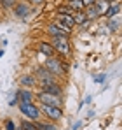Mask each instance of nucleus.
<instances>
[{"label":"nucleus","mask_w":122,"mask_h":130,"mask_svg":"<svg viewBox=\"0 0 122 130\" xmlns=\"http://www.w3.org/2000/svg\"><path fill=\"white\" fill-rule=\"evenodd\" d=\"M35 97L39 99L40 104H45V106H54V107H61V106H63V99H61V97L52 95V93H45V91H42V90H39V91L35 93Z\"/></svg>","instance_id":"obj_3"},{"label":"nucleus","mask_w":122,"mask_h":130,"mask_svg":"<svg viewBox=\"0 0 122 130\" xmlns=\"http://www.w3.org/2000/svg\"><path fill=\"white\" fill-rule=\"evenodd\" d=\"M45 32L51 35V39L52 37H70V34H66L61 26H58L56 23H49L47 25V28H45Z\"/></svg>","instance_id":"obj_9"},{"label":"nucleus","mask_w":122,"mask_h":130,"mask_svg":"<svg viewBox=\"0 0 122 130\" xmlns=\"http://www.w3.org/2000/svg\"><path fill=\"white\" fill-rule=\"evenodd\" d=\"M37 51L44 55V56H54V47H52V44L51 42H45V41H39L37 42Z\"/></svg>","instance_id":"obj_11"},{"label":"nucleus","mask_w":122,"mask_h":130,"mask_svg":"<svg viewBox=\"0 0 122 130\" xmlns=\"http://www.w3.org/2000/svg\"><path fill=\"white\" fill-rule=\"evenodd\" d=\"M5 130H18L16 128V123H14L12 120H7V121H5Z\"/></svg>","instance_id":"obj_22"},{"label":"nucleus","mask_w":122,"mask_h":130,"mask_svg":"<svg viewBox=\"0 0 122 130\" xmlns=\"http://www.w3.org/2000/svg\"><path fill=\"white\" fill-rule=\"evenodd\" d=\"M56 14L58 16H65V14H73V11L66 5V4H63V5H58L56 7Z\"/></svg>","instance_id":"obj_17"},{"label":"nucleus","mask_w":122,"mask_h":130,"mask_svg":"<svg viewBox=\"0 0 122 130\" xmlns=\"http://www.w3.org/2000/svg\"><path fill=\"white\" fill-rule=\"evenodd\" d=\"M2 55H4V49H0V58H2Z\"/></svg>","instance_id":"obj_28"},{"label":"nucleus","mask_w":122,"mask_h":130,"mask_svg":"<svg viewBox=\"0 0 122 130\" xmlns=\"http://www.w3.org/2000/svg\"><path fill=\"white\" fill-rule=\"evenodd\" d=\"M40 90L45 93H52V95H58L63 97V88L58 81H52V83H47V85H40Z\"/></svg>","instance_id":"obj_8"},{"label":"nucleus","mask_w":122,"mask_h":130,"mask_svg":"<svg viewBox=\"0 0 122 130\" xmlns=\"http://www.w3.org/2000/svg\"><path fill=\"white\" fill-rule=\"evenodd\" d=\"M7 102H9V106H18V102H19V100H18V97H16V95H12Z\"/></svg>","instance_id":"obj_24"},{"label":"nucleus","mask_w":122,"mask_h":130,"mask_svg":"<svg viewBox=\"0 0 122 130\" xmlns=\"http://www.w3.org/2000/svg\"><path fill=\"white\" fill-rule=\"evenodd\" d=\"M113 2H120V0H113Z\"/></svg>","instance_id":"obj_29"},{"label":"nucleus","mask_w":122,"mask_h":130,"mask_svg":"<svg viewBox=\"0 0 122 130\" xmlns=\"http://www.w3.org/2000/svg\"><path fill=\"white\" fill-rule=\"evenodd\" d=\"M51 44H52L54 51H58L61 56H70L72 55V44H70L68 37H52Z\"/></svg>","instance_id":"obj_2"},{"label":"nucleus","mask_w":122,"mask_h":130,"mask_svg":"<svg viewBox=\"0 0 122 130\" xmlns=\"http://www.w3.org/2000/svg\"><path fill=\"white\" fill-rule=\"evenodd\" d=\"M21 130H37V125H35V121L24 118V120L21 121Z\"/></svg>","instance_id":"obj_19"},{"label":"nucleus","mask_w":122,"mask_h":130,"mask_svg":"<svg viewBox=\"0 0 122 130\" xmlns=\"http://www.w3.org/2000/svg\"><path fill=\"white\" fill-rule=\"evenodd\" d=\"M119 26H120V23H119L117 18H110L108 23H106V28H108L110 32H117V30H119Z\"/></svg>","instance_id":"obj_18"},{"label":"nucleus","mask_w":122,"mask_h":130,"mask_svg":"<svg viewBox=\"0 0 122 130\" xmlns=\"http://www.w3.org/2000/svg\"><path fill=\"white\" fill-rule=\"evenodd\" d=\"M106 81V74H98V76H94V83L96 85H101Z\"/></svg>","instance_id":"obj_21"},{"label":"nucleus","mask_w":122,"mask_h":130,"mask_svg":"<svg viewBox=\"0 0 122 130\" xmlns=\"http://www.w3.org/2000/svg\"><path fill=\"white\" fill-rule=\"evenodd\" d=\"M30 12H32V9H30V5L26 2H16V5L12 7V14L18 20H26Z\"/></svg>","instance_id":"obj_7"},{"label":"nucleus","mask_w":122,"mask_h":130,"mask_svg":"<svg viewBox=\"0 0 122 130\" xmlns=\"http://www.w3.org/2000/svg\"><path fill=\"white\" fill-rule=\"evenodd\" d=\"M84 12H85V16H87V20H96L98 16H101V11H100V7L96 5V4H93V5H89V7H85L84 9Z\"/></svg>","instance_id":"obj_14"},{"label":"nucleus","mask_w":122,"mask_h":130,"mask_svg":"<svg viewBox=\"0 0 122 130\" xmlns=\"http://www.w3.org/2000/svg\"><path fill=\"white\" fill-rule=\"evenodd\" d=\"M96 0H82V4H84V7H89V5H93Z\"/></svg>","instance_id":"obj_25"},{"label":"nucleus","mask_w":122,"mask_h":130,"mask_svg":"<svg viewBox=\"0 0 122 130\" xmlns=\"http://www.w3.org/2000/svg\"><path fill=\"white\" fill-rule=\"evenodd\" d=\"M72 18H73V21H75V25H82V23L87 20V16H85V12L84 11H79V12H73L72 14Z\"/></svg>","instance_id":"obj_16"},{"label":"nucleus","mask_w":122,"mask_h":130,"mask_svg":"<svg viewBox=\"0 0 122 130\" xmlns=\"http://www.w3.org/2000/svg\"><path fill=\"white\" fill-rule=\"evenodd\" d=\"M61 62L59 58H56V56H47V60H45V69L51 72V74H54V76H59L63 74V70H61Z\"/></svg>","instance_id":"obj_6"},{"label":"nucleus","mask_w":122,"mask_h":130,"mask_svg":"<svg viewBox=\"0 0 122 130\" xmlns=\"http://www.w3.org/2000/svg\"><path fill=\"white\" fill-rule=\"evenodd\" d=\"M16 97H18V100H19V102L30 104V102H33L35 93H33L30 88H19V90H18V93H16Z\"/></svg>","instance_id":"obj_10"},{"label":"nucleus","mask_w":122,"mask_h":130,"mask_svg":"<svg viewBox=\"0 0 122 130\" xmlns=\"http://www.w3.org/2000/svg\"><path fill=\"white\" fill-rule=\"evenodd\" d=\"M119 12H120V4H119V2H113L112 5H108V7L103 11V16H105L106 20H110V18H115Z\"/></svg>","instance_id":"obj_12"},{"label":"nucleus","mask_w":122,"mask_h":130,"mask_svg":"<svg viewBox=\"0 0 122 130\" xmlns=\"http://www.w3.org/2000/svg\"><path fill=\"white\" fill-rule=\"evenodd\" d=\"M80 128H82V121H77V123L72 127V130H80Z\"/></svg>","instance_id":"obj_26"},{"label":"nucleus","mask_w":122,"mask_h":130,"mask_svg":"<svg viewBox=\"0 0 122 130\" xmlns=\"http://www.w3.org/2000/svg\"><path fill=\"white\" fill-rule=\"evenodd\" d=\"M91 102H93V95H87V97H85V100H84L82 104H91Z\"/></svg>","instance_id":"obj_27"},{"label":"nucleus","mask_w":122,"mask_h":130,"mask_svg":"<svg viewBox=\"0 0 122 130\" xmlns=\"http://www.w3.org/2000/svg\"><path fill=\"white\" fill-rule=\"evenodd\" d=\"M56 25L58 26H61L66 34H72V30L77 26L75 25V21H73V18H72V14H65V16H58V20H56Z\"/></svg>","instance_id":"obj_5"},{"label":"nucleus","mask_w":122,"mask_h":130,"mask_svg":"<svg viewBox=\"0 0 122 130\" xmlns=\"http://www.w3.org/2000/svg\"><path fill=\"white\" fill-rule=\"evenodd\" d=\"M18 107H19V112L26 118V120H32V121H39L42 116L40 109L37 104L30 102V104H24V102H18Z\"/></svg>","instance_id":"obj_1"},{"label":"nucleus","mask_w":122,"mask_h":130,"mask_svg":"<svg viewBox=\"0 0 122 130\" xmlns=\"http://www.w3.org/2000/svg\"><path fill=\"white\" fill-rule=\"evenodd\" d=\"M73 12H79V11H84L85 7H84V4H82V0H68V2H65Z\"/></svg>","instance_id":"obj_15"},{"label":"nucleus","mask_w":122,"mask_h":130,"mask_svg":"<svg viewBox=\"0 0 122 130\" xmlns=\"http://www.w3.org/2000/svg\"><path fill=\"white\" fill-rule=\"evenodd\" d=\"M16 2H18V0H0L2 7H5V9H12V7L16 5Z\"/></svg>","instance_id":"obj_20"},{"label":"nucleus","mask_w":122,"mask_h":130,"mask_svg":"<svg viewBox=\"0 0 122 130\" xmlns=\"http://www.w3.org/2000/svg\"><path fill=\"white\" fill-rule=\"evenodd\" d=\"M44 2H45V0H26V4H28V5H33V7H39Z\"/></svg>","instance_id":"obj_23"},{"label":"nucleus","mask_w":122,"mask_h":130,"mask_svg":"<svg viewBox=\"0 0 122 130\" xmlns=\"http://www.w3.org/2000/svg\"><path fill=\"white\" fill-rule=\"evenodd\" d=\"M19 85L21 88H33L37 85V79H35L33 74H24V76L19 77Z\"/></svg>","instance_id":"obj_13"},{"label":"nucleus","mask_w":122,"mask_h":130,"mask_svg":"<svg viewBox=\"0 0 122 130\" xmlns=\"http://www.w3.org/2000/svg\"><path fill=\"white\" fill-rule=\"evenodd\" d=\"M40 112L49 120V121H52V123H56V121H59L61 118H63V109L61 107H54V106H45V104H40Z\"/></svg>","instance_id":"obj_4"}]
</instances>
